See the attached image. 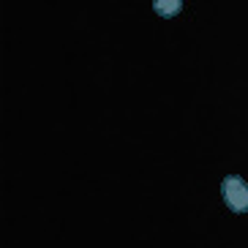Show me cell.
<instances>
[{"label": "cell", "instance_id": "6da1fadb", "mask_svg": "<svg viewBox=\"0 0 248 248\" xmlns=\"http://www.w3.org/2000/svg\"><path fill=\"white\" fill-rule=\"evenodd\" d=\"M221 194H224V202L232 213H248V183L237 175L224 177L221 183Z\"/></svg>", "mask_w": 248, "mask_h": 248}, {"label": "cell", "instance_id": "7a4b0ae2", "mask_svg": "<svg viewBox=\"0 0 248 248\" xmlns=\"http://www.w3.org/2000/svg\"><path fill=\"white\" fill-rule=\"evenodd\" d=\"M153 11L158 16H167V19H169V16H177L183 11V3H180V0H155Z\"/></svg>", "mask_w": 248, "mask_h": 248}]
</instances>
